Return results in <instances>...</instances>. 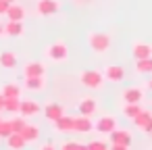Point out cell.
<instances>
[{"label":"cell","mask_w":152,"mask_h":150,"mask_svg":"<svg viewBox=\"0 0 152 150\" xmlns=\"http://www.w3.org/2000/svg\"><path fill=\"white\" fill-rule=\"evenodd\" d=\"M88 46L94 54H104L110 48V36L104 31H90L88 34Z\"/></svg>","instance_id":"1"},{"label":"cell","mask_w":152,"mask_h":150,"mask_svg":"<svg viewBox=\"0 0 152 150\" xmlns=\"http://www.w3.org/2000/svg\"><path fill=\"white\" fill-rule=\"evenodd\" d=\"M104 75L100 73V71H81L79 73V83L83 86V88H88V90H102L104 88Z\"/></svg>","instance_id":"2"},{"label":"cell","mask_w":152,"mask_h":150,"mask_svg":"<svg viewBox=\"0 0 152 150\" xmlns=\"http://www.w3.org/2000/svg\"><path fill=\"white\" fill-rule=\"evenodd\" d=\"M61 11V0H38L36 13L40 17H52Z\"/></svg>","instance_id":"3"},{"label":"cell","mask_w":152,"mask_h":150,"mask_svg":"<svg viewBox=\"0 0 152 150\" xmlns=\"http://www.w3.org/2000/svg\"><path fill=\"white\" fill-rule=\"evenodd\" d=\"M67 54H69V48H67V44L61 42V40H58V42H52V44L46 48V56H48L50 61H54V63L65 61Z\"/></svg>","instance_id":"4"},{"label":"cell","mask_w":152,"mask_h":150,"mask_svg":"<svg viewBox=\"0 0 152 150\" xmlns=\"http://www.w3.org/2000/svg\"><path fill=\"white\" fill-rule=\"evenodd\" d=\"M113 129H117V119L115 117H110V115H104V117H100L98 121H94V131L96 133H110Z\"/></svg>","instance_id":"5"},{"label":"cell","mask_w":152,"mask_h":150,"mask_svg":"<svg viewBox=\"0 0 152 150\" xmlns=\"http://www.w3.org/2000/svg\"><path fill=\"white\" fill-rule=\"evenodd\" d=\"M23 75L25 77H44L46 75V65L42 61H29L23 65Z\"/></svg>","instance_id":"6"},{"label":"cell","mask_w":152,"mask_h":150,"mask_svg":"<svg viewBox=\"0 0 152 150\" xmlns=\"http://www.w3.org/2000/svg\"><path fill=\"white\" fill-rule=\"evenodd\" d=\"M121 100H123L125 104H135V102H142V100H144V88H140V86L127 88V90L121 94Z\"/></svg>","instance_id":"7"},{"label":"cell","mask_w":152,"mask_h":150,"mask_svg":"<svg viewBox=\"0 0 152 150\" xmlns=\"http://www.w3.org/2000/svg\"><path fill=\"white\" fill-rule=\"evenodd\" d=\"M42 110V106H40V102L38 100H29V98H25V100H21V106H19V115L21 117H36L38 113Z\"/></svg>","instance_id":"8"},{"label":"cell","mask_w":152,"mask_h":150,"mask_svg":"<svg viewBox=\"0 0 152 150\" xmlns=\"http://www.w3.org/2000/svg\"><path fill=\"white\" fill-rule=\"evenodd\" d=\"M104 79L106 81H113V83H121L123 79H125V69L123 67H119V65H108L106 69H104Z\"/></svg>","instance_id":"9"},{"label":"cell","mask_w":152,"mask_h":150,"mask_svg":"<svg viewBox=\"0 0 152 150\" xmlns=\"http://www.w3.org/2000/svg\"><path fill=\"white\" fill-rule=\"evenodd\" d=\"M96 108H98V104H96V98H92V96L81 98V100H79V104H77L79 115H86V117H92V115L96 113Z\"/></svg>","instance_id":"10"},{"label":"cell","mask_w":152,"mask_h":150,"mask_svg":"<svg viewBox=\"0 0 152 150\" xmlns=\"http://www.w3.org/2000/svg\"><path fill=\"white\" fill-rule=\"evenodd\" d=\"M108 140H110V144H123V146H129L131 144V133L127 131V129H113L110 133H108Z\"/></svg>","instance_id":"11"},{"label":"cell","mask_w":152,"mask_h":150,"mask_svg":"<svg viewBox=\"0 0 152 150\" xmlns=\"http://www.w3.org/2000/svg\"><path fill=\"white\" fill-rule=\"evenodd\" d=\"M131 54H133L135 61L148 59V56H152V46H150L148 42H135V44L131 46Z\"/></svg>","instance_id":"12"},{"label":"cell","mask_w":152,"mask_h":150,"mask_svg":"<svg viewBox=\"0 0 152 150\" xmlns=\"http://www.w3.org/2000/svg\"><path fill=\"white\" fill-rule=\"evenodd\" d=\"M63 115H65V110H63V106H61V104H56V102H50V104H46V106H44V117H46L50 123L58 121Z\"/></svg>","instance_id":"13"},{"label":"cell","mask_w":152,"mask_h":150,"mask_svg":"<svg viewBox=\"0 0 152 150\" xmlns=\"http://www.w3.org/2000/svg\"><path fill=\"white\" fill-rule=\"evenodd\" d=\"M92 129H94L92 117H86V115L75 117V133H90Z\"/></svg>","instance_id":"14"},{"label":"cell","mask_w":152,"mask_h":150,"mask_svg":"<svg viewBox=\"0 0 152 150\" xmlns=\"http://www.w3.org/2000/svg\"><path fill=\"white\" fill-rule=\"evenodd\" d=\"M0 94H2L4 98H21V94H23V88H21L19 83H13V81H9V83H2V88H0Z\"/></svg>","instance_id":"15"},{"label":"cell","mask_w":152,"mask_h":150,"mask_svg":"<svg viewBox=\"0 0 152 150\" xmlns=\"http://www.w3.org/2000/svg\"><path fill=\"white\" fill-rule=\"evenodd\" d=\"M4 17H9V21H23L25 19V7L19 4V2H11Z\"/></svg>","instance_id":"16"},{"label":"cell","mask_w":152,"mask_h":150,"mask_svg":"<svg viewBox=\"0 0 152 150\" xmlns=\"http://www.w3.org/2000/svg\"><path fill=\"white\" fill-rule=\"evenodd\" d=\"M25 34V25L23 21H9L4 25V36H11V38H21Z\"/></svg>","instance_id":"17"},{"label":"cell","mask_w":152,"mask_h":150,"mask_svg":"<svg viewBox=\"0 0 152 150\" xmlns=\"http://www.w3.org/2000/svg\"><path fill=\"white\" fill-rule=\"evenodd\" d=\"M54 127L58 129V131H63V133H69V131H75V117H67V115H63L58 121H54Z\"/></svg>","instance_id":"18"},{"label":"cell","mask_w":152,"mask_h":150,"mask_svg":"<svg viewBox=\"0 0 152 150\" xmlns=\"http://www.w3.org/2000/svg\"><path fill=\"white\" fill-rule=\"evenodd\" d=\"M44 88H46V79H44V77H25L23 90H29V92H42Z\"/></svg>","instance_id":"19"},{"label":"cell","mask_w":152,"mask_h":150,"mask_svg":"<svg viewBox=\"0 0 152 150\" xmlns=\"http://www.w3.org/2000/svg\"><path fill=\"white\" fill-rule=\"evenodd\" d=\"M21 135L25 138V142H27V144H31V142H36V140L40 138V125H36V123H27V125L23 127V131H21Z\"/></svg>","instance_id":"20"},{"label":"cell","mask_w":152,"mask_h":150,"mask_svg":"<svg viewBox=\"0 0 152 150\" xmlns=\"http://www.w3.org/2000/svg\"><path fill=\"white\" fill-rule=\"evenodd\" d=\"M7 144H9V148H11V150H23V148L27 146L25 138H23L21 133H15V131L7 138Z\"/></svg>","instance_id":"21"},{"label":"cell","mask_w":152,"mask_h":150,"mask_svg":"<svg viewBox=\"0 0 152 150\" xmlns=\"http://www.w3.org/2000/svg\"><path fill=\"white\" fill-rule=\"evenodd\" d=\"M135 71L142 73V75H152V56L135 61Z\"/></svg>","instance_id":"22"},{"label":"cell","mask_w":152,"mask_h":150,"mask_svg":"<svg viewBox=\"0 0 152 150\" xmlns=\"http://www.w3.org/2000/svg\"><path fill=\"white\" fill-rule=\"evenodd\" d=\"M0 67L15 69V67H17V56H15L13 52H2V54H0Z\"/></svg>","instance_id":"23"},{"label":"cell","mask_w":152,"mask_h":150,"mask_svg":"<svg viewBox=\"0 0 152 150\" xmlns=\"http://www.w3.org/2000/svg\"><path fill=\"white\" fill-rule=\"evenodd\" d=\"M152 119V110H142L135 119H133V125L137 127V129H144L146 125H148V121Z\"/></svg>","instance_id":"24"},{"label":"cell","mask_w":152,"mask_h":150,"mask_svg":"<svg viewBox=\"0 0 152 150\" xmlns=\"http://www.w3.org/2000/svg\"><path fill=\"white\" fill-rule=\"evenodd\" d=\"M142 110H144V108L140 106V102H135V104H125V108H123V115H125L127 119H131V121H133V119H135V117H137Z\"/></svg>","instance_id":"25"},{"label":"cell","mask_w":152,"mask_h":150,"mask_svg":"<svg viewBox=\"0 0 152 150\" xmlns=\"http://www.w3.org/2000/svg\"><path fill=\"white\" fill-rule=\"evenodd\" d=\"M21 106V98H7L4 100V110L7 113H19Z\"/></svg>","instance_id":"26"},{"label":"cell","mask_w":152,"mask_h":150,"mask_svg":"<svg viewBox=\"0 0 152 150\" xmlns=\"http://www.w3.org/2000/svg\"><path fill=\"white\" fill-rule=\"evenodd\" d=\"M13 133V125H11V119H0V138H9Z\"/></svg>","instance_id":"27"},{"label":"cell","mask_w":152,"mask_h":150,"mask_svg":"<svg viewBox=\"0 0 152 150\" xmlns=\"http://www.w3.org/2000/svg\"><path fill=\"white\" fill-rule=\"evenodd\" d=\"M11 125H13V131L15 133H21L23 127L27 125V119L25 117H15V119H11Z\"/></svg>","instance_id":"28"},{"label":"cell","mask_w":152,"mask_h":150,"mask_svg":"<svg viewBox=\"0 0 152 150\" xmlns=\"http://www.w3.org/2000/svg\"><path fill=\"white\" fill-rule=\"evenodd\" d=\"M108 148H110V144H106L104 140H92L88 144V150H108Z\"/></svg>","instance_id":"29"},{"label":"cell","mask_w":152,"mask_h":150,"mask_svg":"<svg viewBox=\"0 0 152 150\" xmlns=\"http://www.w3.org/2000/svg\"><path fill=\"white\" fill-rule=\"evenodd\" d=\"M58 150H77V142L67 140V142H63V144L58 146Z\"/></svg>","instance_id":"30"},{"label":"cell","mask_w":152,"mask_h":150,"mask_svg":"<svg viewBox=\"0 0 152 150\" xmlns=\"http://www.w3.org/2000/svg\"><path fill=\"white\" fill-rule=\"evenodd\" d=\"M9 7H11V2H9V0H0V15H7Z\"/></svg>","instance_id":"31"},{"label":"cell","mask_w":152,"mask_h":150,"mask_svg":"<svg viewBox=\"0 0 152 150\" xmlns=\"http://www.w3.org/2000/svg\"><path fill=\"white\" fill-rule=\"evenodd\" d=\"M40 150H58V148H56L52 142H46V144H42V146H40Z\"/></svg>","instance_id":"32"},{"label":"cell","mask_w":152,"mask_h":150,"mask_svg":"<svg viewBox=\"0 0 152 150\" xmlns=\"http://www.w3.org/2000/svg\"><path fill=\"white\" fill-rule=\"evenodd\" d=\"M108 150H129V146H123V144H110Z\"/></svg>","instance_id":"33"},{"label":"cell","mask_w":152,"mask_h":150,"mask_svg":"<svg viewBox=\"0 0 152 150\" xmlns=\"http://www.w3.org/2000/svg\"><path fill=\"white\" fill-rule=\"evenodd\" d=\"M142 131H144V133H152V119L148 121V125H146V127H144Z\"/></svg>","instance_id":"34"},{"label":"cell","mask_w":152,"mask_h":150,"mask_svg":"<svg viewBox=\"0 0 152 150\" xmlns=\"http://www.w3.org/2000/svg\"><path fill=\"white\" fill-rule=\"evenodd\" d=\"M4 100H7V98H4L2 94H0V110H4Z\"/></svg>","instance_id":"35"},{"label":"cell","mask_w":152,"mask_h":150,"mask_svg":"<svg viewBox=\"0 0 152 150\" xmlns=\"http://www.w3.org/2000/svg\"><path fill=\"white\" fill-rule=\"evenodd\" d=\"M77 150H88V144H77Z\"/></svg>","instance_id":"36"},{"label":"cell","mask_w":152,"mask_h":150,"mask_svg":"<svg viewBox=\"0 0 152 150\" xmlns=\"http://www.w3.org/2000/svg\"><path fill=\"white\" fill-rule=\"evenodd\" d=\"M2 36H4V25L0 23V38H2Z\"/></svg>","instance_id":"37"},{"label":"cell","mask_w":152,"mask_h":150,"mask_svg":"<svg viewBox=\"0 0 152 150\" xmlns=\"http://www.w3.org/2000/svg\"><path fill=\"white\" fill-rule=\"evenodd\" d=\"M148 88H150V90H152V77H150V81H148Z\"/></svg>","instance_id":"38"},{"label":"cell","mask_w":152,"mask_h":150,"mask_svg":"<svg viewBox=\"0 0 152 150\" xmlns=\"http://www.w3.org/2000/svg\"><path fill=\"white\" fill-rule=\"evenodd\" d=\"M9 2H17V0H9Z\"/></svg>","instance_id":"39"},{"label":"cell","mask_w":152,"mask_h":150,"mask_svg":"<svg viewBox=\"0 0 152 150\" xmlns=\"http://www.w3.org/2000/svg\"><path fill=\"white\" fill-rule=\"evenodd\" d=\"M150 135H152V133H150Z\"/></svg>","instance_id":"40"}]
</instances>
